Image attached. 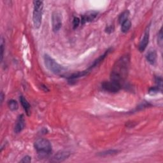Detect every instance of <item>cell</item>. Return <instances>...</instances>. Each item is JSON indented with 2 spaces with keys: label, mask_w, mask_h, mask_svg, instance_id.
I'll return each instance as SVG.
<instances>
[{
  "label": "cell",
  "mask_w": 163,
  "mask_h": 163,
  "mask_svg": "<svg viewBox=\"0 0 163 163\" xmlns=\"http://www.w3.org/2000/svg\"><path fill=\"white\" fill-rule=\"evenodd\" d=\"M130 59L126 55L122 56L116 61L111 70L110 78L111 80L121 84L128 77Z\"/></svg>",
  "instance_id": "6da1fadb"
},
{
  "label": "cell",
  "mask_w": 163,
  "mask_h": 163,
  "mask_svg": "<svg viewBox=\"0 0 163 163\" xmlns=\"http://www.w3.org/2000/svg\"><path fill=\"white\" fill-rule=\"evenodd\" d=\"M33 4H34V9H33V24L36 28L38 29L42 24L43 3L42 1H34L33 2Z\"/></svg>",
  "instance_id": "7a4b0ae2"
},
{
  "label": "cell",
  "mask_w": 163,
  "mask_h": 163,
  "mask_svg": "<svg viewBox=\"0 0 163 163\" xmlns=\"http://www.w3.org/2000/svg\"><path fill=\"white\" fill-rule=\"evenodd\" d=\"M34 148L36 151L42 155H48L52 152V145L47 139L38 138L34 143Z\"/></svg>",
  "instance_id": "3957f363"
},
{
  "label": "cell",
  "mask_w": 163,
  "mask_h": 163,
  "mask_svg": "<svg viewBox=\"0 0 163 163\" xmlns=\"http://www.w3.org/2000/svg\"><path fill=\"white\" fill-rule=\"evenodd\" d=\"M43 59L45 65L47 68L54 74H60L65 70L63 66H62L59 63H57L52 57H51L48 54L44 55Z\"/></svg>",
  "instance_id": "277c9868"
},
{
  "label": "cell",
  "mask_w": 163,
  "mask_h": 163,
  "mask_svg": "<svg viewBox=\"0 0 163 163\" xmlns=\"http://www.w3.org/2000/svg\"><path fill=\"white\" fill-rule=\"evenodd\" d=\"M102 86L103 89L105 91L113 93L119 92L120 90L122 87L121 84L112 80L103 82Z\"/></svg>",
  "instance_id": "5b68a950"
},
{
  "label": "cell",
  "mask_w": 163,
  "mask_h": 163,
  "mask_svg": "<svg viewBox=\"0 0 163 163\" xmlns=\"http://www.w3.org/2000/svg\"><path fill=\"white\" fill-rule=\"evenodd\" d=\"M52 26L54 32H58L62 26V15L59 11H54L52 15Z\"/></svg>",
  "instance_id": "8992f818"
},
{
  "label": "cell",
  "mask_w": 163,
  "mask_h": 163,
  "mask_svg": "<svg viewBox=\"0 0 163 163\" xmlns=\"http://www.w3.org/2000/svg\"><path fill=\"white\" fill-rule=\"evenodd\" d=\"M150 31H149V27L146 29V30L144 32L143 36L142 39L141 40L140 44H139V51L142 52H143L145 48H147V45L148 44L149 42V37H150Z\"/></svg>",
  "instance_id": "52a82bcc"
},
{
  "label": "cell",
  "mask_w": 163,
  "mask_h": 163,
  "mask_svg": "<svg viewBox=\"0 0 163 163\" xmlns=\"http://www.w3.org/2000/svg\"><path fill=\"white\" fill-rule=\"evenodd\" d=\"M98 14V12L96 11H88L85 15L82 16L81 24H84L86 22H89L93 21Z\"/></svg>",
  "instance_id": "ba28073f"
},
{
  "label": "cell",
  "mask_w": 163,
  "mask_h": 163,
  "mask_svg": "<svg viewBox=\"0 0 163 163\" xmlns=\"http://www.w3.org/2000/svg\"><path fill=\"white\" fill-rule=\"evenodd\" d=\"M25 127V119L24 115L21 114L20 115L16 121L15 128H14V131L16 133H20Z\"/></svg>",
  "instance_id": "9c48e42d"
},
{
  "label": "cell",
  "mask_w": 163,
  "mask_h": 163,
  "mask_svg": "<svg viewBox=\"0 0 163 163\" xmlns=\"http://www.w3.org/2000/svg\"><path fill=\"white\" fill-rule=\"evenodd\" d=\"M111 48H110V49H108V50H107V51L103 54V55H102V56H100L96 60H95L94 61V62H93V65L88 68V69H87V70H88L89 71H90V70H93L94 68H95L96 66H98L100 63H101V62L104 60V59L108 56V54L110 53V51H111Z\"/></svg>",
  "instance_id": "30bf717a"
},
{
  "label": "cell",
  "mask_w": 163,
  "mask_h": 163,
  "mask_svg": "<svg viewBox=\"0 0 163 163\" xmlns=\"http://www.w3.org/2000/svg\"><path fill=\"white\" fill-rule=\"evenodd\" d=\"M20 102L24 110L26 111V114L28 116H29L31 115V106L29 102L27 101V99L22 96H20Z\"/></svg>",
  "instance_id": "8fae6325"
},
{
  "label": "cell",
  "mask_w": 163,
  "mask_h": 163,
  "mask_svg": "<svg viewBox=\"0 0 163 163\" xmlns=\"http://www.w3.org/2000/svg\"><path fill=\"white\" fill-rule=\"evenodd\" d=\"M70 156V153L66 151L58 152L54 156V159L57 161H62L68 159Z\"/></svg>",
  "instance_id": "7c38bea8"
},
{
  "label": "cell",
  "mask_w": 163,
  "mask_h": 163,
  "mask_svg": "<svg viewBox=\"0 0 163 163\" xmlns=\"http://www.w3.org/2000/svg\"><path fill=\"white\" fill-rule=\"evenodd\" d=\"M146 58L150 64H151L152 65H154L156 62V60H157V54L156 51H149L146 56Z\"/></svg>",
  "instance_id": "4fadbf2b"
},
{
  "label": "cell",
  "mask_w": 163,
  "mask_h": 163,
  "mask_svg": "<svg viewBox=\"0 0 163 163\" xmlns=\"http://www.w3.org/2000/svg\"><path fill=\"white\" fill-rule=\"evenodd\" d=\"M121 25H122L121 26L122 32L124 33H126L129 31V29L131 28V22L129 19H128L126 21H124Z\"/></svg>",
  "instance_id": "5bb4252c"
},
{
  "label": "cell",
  "mask_w": 163,
  "mask_h": 163,
  "mask_svg": "<svg viewBox=\"0 0 163 163\" xmlns=\"http://www.w3.org/2000/svg\"><path fill=\"white\" fill-rule=\"evenodd\" d=\"M8 106L11 111H16L19 108V104L14 99H11L8 102Z\"/></svg>",
  "instance_id": "9a60e30c"
},
{
  "label": "cell",
  "mask_w": 163,
  "mask_h": 163,
  "mask_svg": "<svg viewBox=\"0 0 163 163\" xmlns=\"http://www.w3.org/2000/svg\"><path fill=\"white\" fill-rule=\"evenodd\" d=\"M129 16V10H125L124 11H123L122 13L119 16V21L120 24H122L124 21H126V20L128 19V17Z\"/></svg>",
  "instance_id": "2e32d148"
},
{
  "label": "cell",
  "mask_w": 163,
  "mask_h": 163,
  "mask_svg": "<svg viewBox=\"0 0 163 163\" xmlns=\"http://www.w3.org/2000/svg\"><path fill=\"white\" fill-rule=\"evenodd\" d=\"M117 152H118V150H107V151H105V152L99 153V156H109V155L115 154Z\"/></svg>",
  "instance_id": "e0dca14e"
},
{
  "label": "cell",
  "mask_w": 163,
  "mask_h": 163,
  "mask_svg": "<svg viewBox=\"0 0 163 163\" xmlns=\"http://www.w3.org/2000/svg\"><path fill=\"white\" fill-rule=\"evenodd\" d=\"M81 23V20L79 18V17H74L73 20V28L74 29H76L79 26L80 24Z\"/></svg>",
  "instance_id": "ac0fdd59"
},
{
  "label": "cell",
  "mask_w": 163,
  "mask_h": 163,
  "mask_svg": "<svg viewBox=\"0 0 163 163\" xmlns=\"http://www.w3.org/2000/svg\"><path fill=\"white\" fill-rule=\"evenodd\" d=\"M159 91H161V89L159 88V87L156 86V87H152V88H150L149 89L148 93L150 94H155L158 93Z\"/></svg>",
  "instance_id": "d6986e66"
},
{
  "label": "cell",
  "mask_w": 163,
  "mask_h": 163,
  "mask_svg": "<svg viewBox=\"0 0 163 163\" xmlns=\"http://www.w3.org/2000/svg\"><path fill=\"white\" fill-rule=\"evenodd\" d=\"M157 42H158V44L161 46V47H162V40H163V39H162V28L160 29V31H159V33H158V38H157Z\"/></svg>",
  "instance_id": "ffe728a7"
},
{
  "label": "cell",
  "mask_w": 163,
  "mask_h": 163,
  "mask_svg": "<svg viewBox=\"0 0 163 163\" xmlns=\"http://www.w3.org/2000/svg\"><path fill=\"white\" fill-rule=\"evenodd\" d=\"M31 157L29 156H26L24 157L22 160L20 161V162H26V163H28V162H31Z\"/></svg>",
  "instance_id": "44dd1931"
},
{
  "label": "cell",
  "mask_w": 163,
  "mask_h": 163,
  "mask_svg": "<svg viewBox=\"0 0 163 163\" xmlns=\"http://www.w3.org/2000/svg\"><path fill=\"white\" fill-rule=\"evenodd\" d=\"M3 53H4V43H3V38H2V41H1V61H2L3 59Z\"/></svg>",
  "instance_id": "7402d4cb"
},
{
  "label": "cell",
  "mask_w": 163,
  "mask_h": 163,
  "mask_svg": "<svg viewBox=\"0 0 163 163\" xmlns=\"http://www.w3.org/2000/svg\"><path fill=\"white\" fill-rule=\"evenodd\" d=\"M113 31H114V27L111 26H108L106 29V32L108 33H111Z\"/></svg>",
  "instance_id": "603a6c76"
},
{
  "label": "cell",
  "mask_w": 163,
  "mask_h": 163,
  "mask_svg": "<svg viewBox=\"0 0 163 163\" xmlns=\"http://www.w3.org/2000/svg\"><path fill=\"white\" fill-rule=\"evenodd\" d=\"M0 98H1V103H2L3 102V98H4V94L3 93V92L1 93V96H0Z\"/></svg>",
  "instance_id": "cb8c5ba5"
}]
</instances>
